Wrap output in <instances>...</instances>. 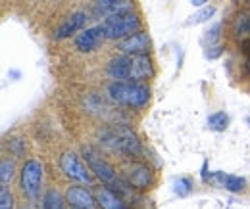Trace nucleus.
Segmentation results:
<instances>
[{
	"label": "nucleus",
	"mask_w": 250,
	"mask_h": 209,
	"mask_svg": "<svg viewBox=\"0 0 250 209\" xmlns=\"http://www.w3.org/2000/svg\"><path fill=\"white\" fill-rule=\"evenodd\" d=\"M108 96L120 106L131 110H143L150 102V89L146 83L112 81L108 87Z\"/></svg>",
	"instance_id": "f257e3e1"
},
{
	"label": "nucleus",
	"mask_w": 250,
	"mask_h": 209,
	"mask_svg": "<svg viewBox=\"0 0 250 209\" xmlns=\"http://www.w3.org/2000/svg\"><path fill=\"white\" fill-rule=\"evenodd\" d=\"M102 142H104V146L108 150H112V152H120V153H124L127 157H139L141 155V140H139V136L135 134V131H131L129 127H124V125H118V127H114V129H108V131H104V134H102Z\"/></svg>",
	"instance_id": "f03ea898"
},
{
	"label": "nucleus",
	"mask_w": 250,
	"mask_h": 209,
	"mask_svg": "<svg viewBox=\"0 0 250 209\" xmlns=\"http://www.w3.org/2000/svg\"><path fill=\"white\" fill-rule=\"evenodd\" d=\"M44 179V167L39 159H27L20 169V190L29 202H37Z\"/></svg>",
	"instance_id": "7ed1b4c3"
},
{
	"label": "nucleus",
	"mask_w": 250,
	"mask_h": 209,
	"mask_svg": "<svg viewBox=\"0 0 250 209\" xmlns=\"http://www.w3.org/2000/svg\"><path fill=\"white\" fill-rule=\"evenodd\" d=\"M102 25H104V31H106V37L110 40H116V42L124 40V38L143 29V21L135 12H127V14H122V16L108 18V19L102 21Z\"/></svg>",
	"instance_id": "20e7f679"
},
{
	"label": "nucleus",
	"mask_w": 250,
	"mask_h": 209,
	"mask_svg": "<svg viewBox=\"0 0 250 209\" xmlns=\"http://www.w3.org/2000/svg\"><path fill=\"white\" fill-rule=\"evenodd\" d=\"M60 169L62 173L73 182L79 184H93V171L85 159H81L75 152H65L60 155Z\"/></svg>",
	"instance_id": "39448f33"
},
{
	"label": "nucleus",
	"mask_w": 250,
	"mask_h": 209,
	"mask_svg": "<svg viewBox=\"0 0 250 209\" xmlns=\"http://www.w3.org/2000/svg\"><path fill=\"white\" fill-rule=\"evenodd\" d=\"M124 180L131 188L143 192L154 184V171L143 161H131L124 167Z\"/></svg>",
	"instance_id": "423d86ee"
},
{
	"label": "nucleus",
	"mask_w": 250,
	"mask_h": 209,
	"mask_svg": "<svg viewBox=\"0 0 250 209\" xmlns=\"http://www.w3.org/2000/svg\"><path fill=\"white\" fill-rule=\"evenodd\" d=\"M83 159L87 161V165L91 167L93 175L100 180L102 184L112 186L116 180L120 179L118 173H116V169H114V165H112L108 159H104L98 152H94L93 148H87V146L83 148Z\"/></svg>",
	"instance_id": "0eeeda50"
},
{
	"label": "nucleus",
	"mask_w": 250,
	"mask_h": 209,
	"mask_svg": "<svg viewBox=\"0 0 250 209\" xmlns=\"http://www.w3.org/2000/svg\"><path fill=\"white\" fill-rule=\"evenodd\" d=\"M104 40H108V37H106L104 25L100 23V25H93V27H85L81 33H77L73 44H75V48L79 52L89 54V52L98 50L104 44Z\"/></svg>",
	"instance_id": "6e6552de"
},
{
	"label": "nucleus",
	"mask_w": 250,
	"mask_h": 209,
	"mask_svg": "<svg viewBox=\"0 0 250 209\" xmlns=\"http://www.w3.org/2000/svg\"><path fill=\"white\" fill-rule=\"evenodd\" d=\"M152 48V40L148 37L146 31H139L131 37H127L124 40H118V52L127 54V56H141V54H150Z\"/></svg>",
	"instance_id": "1a4fd4ad"
},
{
	"label": "nucleus",
	"mask_w": 250,
	"mask_h": 209,
	"mask_svg": "<svg viewBox=\"0 0 250 209\" xmlns=\"http://www.w3.org/2000/svg\"><path fill=\"white\" fill-rule=\"evenodd\" d=\"M133 10H135V0H94L93 4V16L100 18L102 21Z\"/></svg>",
	"instance_id": "9d476101"
},
{
	"label": "nucleus",
	"mask_w": 250,
	"mask_h": 209,
	"mask_svg": "<svg viewBox=\"0 0 250 209\" xmlns=\"http://www.w3.org/2000/svg\"><path fill=\"white\" fill-rule=\"evenodd\" d=\"M63 196H65L71 209H96V206H98L94 192L89 186H83V184L67 186Z\"/></svg>",
	"instance_id": "9b49d317"
},
{
	"label": "nucleus",
	"mask_w": 250,
	"mask_h": 209,
	"mask_svg": "<svg viewBox=\"0 0 250 209\" xmlns=\"http://www.w3.org/2000/svg\"><path fill=\"white\" fill-rule=\"evenodd\" d=\"M87 19H89L87 12H71V14H67L62 19V23L54 31V38L63 40V38L73 37L75 33H81L87 25Z\"/></svg>",
	"instance_id": "f8f14e48"
},
{
	"label": "nucleus",
	"mask_w": 250,
	"mask_h": 209,
	"mask_svg": "<svg viewBox=\"0 0 250 209\" xmlns=\"http://www.w3.org/2000/svg\"><path fill=\"white\" fill-rule=\"evenodd\" d=\"M152 77H154V63L148 54L129 56V81L146 83Z\"/></svg>",
	"instance_id": "ddd939ff"
},
{
	"label": "nucleus",
	"mask_w": 250,
	"mask_h": 209,
	"mask_svg": "<svg viewBox=\"0 0 250 209\" xmlns=\"http://www.w3.org/2000/svg\"><path fill=\"white\" fill-rule=\"evenodd\" d=\"M94 196H96V204L100 209H129V204L124 194H120L116 188L108 184L98 186L94 190Z\"/></svg>",
	"instance_id": "4468645a"
},
{
	"label": "nucleus",
	"mask_w": 250,
	"mask_h": 209,
	"mask_svg": "<svg viewBox=\"0 0 250 209\" xmlns=\"http://www.w3.org/2000/svg\"><path fill=\"white\" fill-rule=\"evenodd\" d=\"M210 184L223 188L231 194H241L245 192L247 188V179L245 177H239V175H229V173H223V171H216V173H210Z\"/></svg>",
	"instance_id": "2eb2a0df"
},
{
	"label": "nucleus",
	"mask_w": 250,
	"mask_h": 209,
	"mask_svg": "<svg viewBox=\"0 0 250 209\" xmlns=\"http://www.w3.org/2000/svg\"><path fill=\"white\" fill-rule=\"evenodd\" d=\"M106 73L112 81H129V56L118 54L106 65Z\"/></svg>",
	"instance_id": "dca6fc26"
},
{
	"label": "nucleus",
	"mask_w": 250,
	"mask_h": 209,
	"mask_svg": "<svg viewBox=\"0 0 250 209\" xmlns=\"http://www.w3.org/2000/svg\"><path fill=\"white\" fill-rule=\"evenodd\" d=\"M42 209H71L65 196H62L56 188H48L42 196Z\"/></svg>",
	"instance_id": "f3484780"
},
{
	"label": "nucleus",
	"mask_w": 250,
	"mask_h": 209,
	"mask_svg": "<svg viewBox=\"0 0 250 209\" xmlns=\"http://www.w3.org/2000/svg\"><path fill=\"white\" fill-rule=\"evenodd\" d=\"M206 127H208L210 131H214V133H223V131H227V127H229V115H227L225 112H214V114L208 115Z\"/></svg>",
	"instance_id": "a211bd4d"
},
{
	"label": "nucleus",
	"mask_w": 250,
	"mask_h": 209,
	"mask_svg": "<svg viewBox=\"0 0 250 209\" xmlns=\"http://www.w3.org/2000/svg\"><path fill=\"white\" fill-rule=\"evenodd\" d=\"M214 16H216V6H202V8H200L196 14H192V16L188 18L187 21H185V25L192 27V25L206 23V21H210Z\"/></svg>",
	"instance_id": "6ab92c4d"
},
{
	"label": "nucleus",
	"mask_w": 250,
	"mask_h": 209,
	"mask_svg": "<svg viewBox=\"0 0 250 209\" xmlns=\"http://www.w3.org/2000/svg\"><path fill=\"white\" fill-rule=\"evenodd\" d=\"M16 171H18L16 161L10 159V157H4L2 163H0V184L8 186L12 180L16 179Z\"/></svg>",
	"instance_id": "aec40b11"
},
{
	"label": "nucleus",
	"mask_w": 250,
	"mask_h": 209,
	"mask_svg": "<svg viewBox=\"0 0 250 209\" xmlns=\"http://www.w3.org/2000/svg\"><path fill=\"white\" fill-rule=\"evenodd\" d=\"M192 190H194V182H192L190 177H179V179L173 180V192H175L179 198L190 196Z\"/></svg>",
	"instance_id": "412c9836"
},
{
	"label": "nucleus",
	"mask_w": 250,
	"mask_h": 209,
	"mask_svg": "<svg viewBox=\"0 0 250 209\" xmlns=\"http://www.w3.org/2000/svg\"><path fill=\"white\" fill-rule=\"evenodd\" d=\"M233 33L237 37H250V14L239 16L233 23Z\"/></svg>",
	"instance_id": "4be33fe9"
},
{
	"label": "nucleus",
	"mask_w": 250,
	"mask_h": 209,
	"mask_svg": "<svg viewBox=\"0 0 250 209\" xmlns=\"http://www.w3.org/2000/svg\"><path fill=\"white\" fill-rule=\"evenodd\" d=\"M219 38H221V23H214L210 29L204 33V38H202L204 48L214 46V44H219Z\"/></svg>",
	"instance_id": "5701e85b"
},
{
	"label": "nucleus",
	"mask_w": 250,
	"mask_h": 209,
	"mask_svg": "<svg viewBox=\"0 0 250 209\" xmlns=\"http://www.w3.org/2000/svg\"><path fill=\"white\" fill-rule=\"evenodd\" d=\"M16 208V200H14V194L10 192L8 186H0V209H14Z\"/></svg>",
	"instance_id": "b1692460"
},
{
	"label": "nucleus",
	"mask_w": 250,
	"mask_h": 209,
	"mask_svg": "<svg viewBox=\"0 0 250 209\" xmlns=\"http://www.w3.org/2000/svg\"><path fill=\"white\" fill-rule=\"evenodd\" d=\"M10 152L14 153V157H23L25 155V140L23 138L10 140Z\"/></svg>",
	"instance_id": "393cba45"
},
{
	"label": "nucleus",
	"mask_w": 250,
	"mask_h": 209,
	"mask_svg": "<svg viewBox=\"0 0 250 209\" xmlns=\"http://www.w3.org/2000/svg\"><path fill=\"white\" fill-rule=\"evenodd\" d=\"M221 54H223V44H221V42H219V44H214V46L204 48V56H206L208 60H218Z\"/></svg>",
	"instance_id": "a878e982"
},
{
	"label": "nucleus",
	"mask_w": 250,
	"mask_h": 209,
	"mask_svg": "<svg viewBox=\"0 0 250 209\" xmlns=\"http://www.w3.org/2000/svg\"><path fill=\"white\" fill-rule=\"evenodd\" d=\"M192 6H196V8H202V6H206V2L208 0H188Z\"/></svg>",
	"instance_id": "bb28decb"
},
{
	"label": "nucleus",
	"mask_w": 250,
	"mask_h": 209,
	"mask_svg": "<svg viewBox=\"0 0 250 209\" xmlns=\"http://www.w3.org/2000/svg\"><path fill=\"white\" fill-rule=\"evenodd\" d=\"M247 125H249V129H250V115L247 117Z\"/></svg>",
	"instance_id": "cd10ccee"
},
{
	"label": "nucleus",
	"mask_w": 250,
	"mask_h": 209,
	"mask_svg": "<svg viewBox=\"0 0 250 209\" xmlns=\"http://www.w3.org/2000/svg\"><path fill=\"white\" fill-rule=\"evenodd\" d=\"M23 209H27V208H23Z\"/></svg>",
	"instance_id": "c85d7f7f"
}]
</instances>
